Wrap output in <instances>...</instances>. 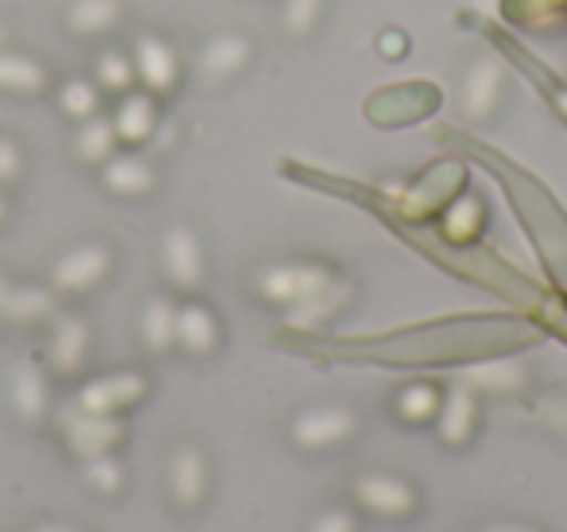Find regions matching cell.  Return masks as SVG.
<instances>
[{"instance_id": "obj_25", "label": "cell", "mask_w": 567, "mask_h": 532, "mask_svg": "<svg viewBox=\"0 0 567 532\" xmlns=\"http://www.w3.org/2000/svg\"><path fill=\"white\" fill-rule=\"evenodd\" d=\"M48 311H51V296L40 288H12L4 307H0V315H9V319H17V323H32Z\"/></svg>"}, {"instance_id": "obj_26", "label": "cell", "mask_w": 567, "mask_h": 532, "mask_svg": "<svg viewBox=\"0 0 567 532\" xmlns=\"http://www.w3.org/2000/svg\"><path fill=\"white\" fill-rule=\"evenodd\" d=\"M323 4L327 0H284V28L292 35L316 32V24L323 20Z\"/></svg>"}, {"instance_id": "obj_9", "label": "cell", "mask_w": 567, "mask_h": 532, "mask_svg": "<svg viewBox=\"0 0 567 532\" xmlns=\"http://www.w3.org/2000/svg\"><path fill=\"white\" fill-rule=\"evenodd\" d=\"M358 505H365L370 513L381 516H409L416 509V490L409 478L396 474H362L354 482Z\"/></svg>"}, {"instance_id": "obj_32", "label": "cell", "mask_w": 567, "mask_h": 532, "mask_svg": "<svg viewBox=\"0 0 567 532\" xmlns=\"http://www.w3.org/2000/svg\"><path fill=\"white\" fill-rule=\"evenodd\" d=\"M486 532H536V529H528V524H489Z\"/></svg>"}, {"instance_id": "obj_8", "label": "cell", "mask_w": 567, "mask_h": 532, "mask_svg": "<svg viewBox=\"0 0 567 532\" xmlns=\"http://www.w3.org/2000/svg\"><path fill=\"white\" fill-rule=\"evenodd\" d=\"M113 129H117V141L128 144V149H141V144H148L152 136L159 133V105H156V94H148V90H128V94H121L117 110H113Z\"/></svg>"}, {"instance_id": "obj_12", "label": "cell", "mask_w": 567, "mask_h": 532, "mask_svg": "<svg viewBox=\"0 0 567 532\" xmlns=\"http://www.w3.org/2000/svg\"><path fill=\"white\" fill-rule=\"evenodd\" d=\"M218 338H221L218 319H214V311L206 304L175 307V342H179L187 354H195V358H206V354H214Z\"/></svg>"}, {"instance_id": "obj_7", "label": "cell", "mask_w": 567, "mask_h": 532, "mask_svg": "<svg viewBox=\"0 0 567 532\" xmlns=\"http://www.w3.org/2000/svg\"><path fill=\"white\" fill-rule=\"evenodd\" d=\"M249 63H252V43L237 32H226V35H214V40L198 51L195 71L203 86H221V82L237 79Z\"/></svg>"}, {"instance_id": "obj_21", "label": "cell", "mask_w": 567, "mask_h": 532, "mask_svg": "<svg viewBox=\"0 0 567 532\" xmlns=\"http://www.w3.org/2000/svg\"><path fill=\"white\" fill-rule=\"evenodd\" d=\"M94 82L102 86V94H128V90H136L133 55H128V51H117V48H110L105 55H97Z\"/></svg>"}, {"instance_id": "obj_24", "label": "cell", "mask_w": 567, "mask_h": 532, "mask_svg": "<svg viewBox=\"0 0 567 532\" xmlns=\"http://www.w3.org/2000/svg\"><path fill=\"white\" fill-rule=\"evenodd\" d=\"M440 400H443L440 389H432V385H409V389H401V397H396V412L409 423H427L440 412Z\"/></svg>"}, {"instance_id": "obj_5", "label": "cell", "mask_w": 567, "mask_h": 532, "mask_svg": "<svg viewBox=\"0 0 567 532\" xmlns=\"http://www.w3.org/2000/svg\"><path fill=\"white\" fill-rule=\"evenodd\" d=\"M133 63H136V82H141V90H148V94H156V98L172 94L183 79L179 55H175L172 43L159 40V35H141V40H136Z\"/></svg>"}, {"instance_id": "obj_35", "label": "cell", "mask_w": 567, "mask_h": 532, "mask_svg": "<svg viewBox=\"0 0 567 532\" xmlns=\"http://www.w3.org/2000/svg\"><path fill=\"white\" fill-rule=\"evenodd\" d=\"M4 218H9V198L0 195V222H4Z\"/></svg>"}, {"instance_id": "obj_20", "label": "cell", "mask_w": 567, "mask_h": 532, "mask_svg": "<svg viewBox=\"0 0 567 532\" xmlns=\"http://www.w3.org/2000/svg\"><path fill=\"white\" fill-rule=\"evenodd\" d=\"M74 149H79V156L86 160V164H105V160L121 149L113 121L102 117V113H97V117H90V121H82L79 136H74Z\"/></svg>"}, {"instance_id": "obj_23", "label": "cell", "mask_w": 567, "mask_h": 532, "mask_svg": "<svg viewBox=\"0 0 567 532\" xmlns=\"http://www.w3.org/2000/svg\"><path fill=\"white\" fill-rule=\"evenodd\" d=\"M141 330H144V342H148L152 350H167V346H175V307H172V299H164V296L148 299V307H144V319H141Z\"/></svg>"}, {"instance_id": "obj_22", "label": "cell", "mask_w": 567, "mask_h": 532, "mask_svg": "<svg viewBox=\"0 0 567 532\" xmlns=\"http://www.w3.org/2000/svg\"><path fill=\"white\" fill-rule=\"evenodd\" d=\"M59 105L71 121H90L102 110V86L90 79H71L59 86Z\"/></svg>"}, {"instance_id": "obj_28", "label": "cell", "mask_w": 567, "mask_h": 532, "mask_svg": "<svg viewBox=\"0 0 567 532\" xmlns=\"http://www.w3.org/2000/svg\"><path fill=\"white\" fill-rule=\"evenodd\" d=\"M20 172H24V152L12 136H0V187L17 183Z\"/></svg>"}, {"instance_id": "obj_10", "label": "cell", "mask_w": 567, "mask_h": 532, "mask_svg": "<svg viewBox=\"0 0 567 532\" xmlns=\"http://www.w3.org/2000/svg\"><path fill=\"white\" fill-rule=\"evenodd\" d=\"M159 260H164V273L172 276V284L179 288H198L203 280V249H198V237L187 226H172L159 242Z\"/></svg>"}, {"instance_id": "obj_33", "label": "cell", "mask_w": 567, "mask_h": 532, "mask_svg": "<svg viewBox=\"0 0 567 532\" xmlns=\"http://www.w3.org/2000/svg\"><path fill=\"white\" fill-rule=\"evenodd\" d=\"M32 532H79V529H66V524H40V529Z\"/></svg>"}, {"instance_id": "obj_19", "label": "cell", "mask_w": 567, "mask_h": 532, "mask_svg": "<svg viewBox=\"0 0 567 532\" xmlns=\"http://www.w3.org/2000/svg\"><path fill=\"white\" fill-rule=\"evenodd\" d=\"M172 493L179 505H198L206 493V459L198 447H179L172 459Z\"/></svg>"}, {"instance_id": "obj_15", "label": "cell", "mask_w": 567, "mask_h": 532, "mask_svg": "<svg viewBox=\"0 0 567 532\" xmlns=\"http://www.w3.org/2000/svg\"><path fill=\"white\" fill-rule=\"evenodd\" d=\"M125 17V0H71L63 12L66 32L74 35H105Z\"/></svg>"}, {"instance_id": "obj_3", "label": "cell", "mask_w": 567, "mask_h": 532, "mask_svg": "<svg viewBox=\"0 0 567 532\" xmlns=\"http://www.w3.org/2000/svg\"><path fill=\"white\" fill-rule=\"evenodd\" d=\"M505 94V71L494 55H482L466 66L463 74V90H458V110H463L466 121L482 125V121L494 117V110L502 105Z\"/></svg>"}, {"instance_id": "obj_29", "label": "cell", "mask_w": 567, "mask_h": 532, "mask_svg": "<svg viewBox=\"0 0 567 532\" xmlns=\"http://www.w3.org/2000/svg\"><path fill=\"white\" fill-rule=\"evenodd\" d=\"M474 381H482V385H489V389H497V385H502V389H517L520 385V369L517 366H489V369H478V374H474Z\"/></svg>"}, {"instance_id": "obj_16", "label": "cell", "mask_w": 567, "mask_h": 532, "mask_svg": "<svg viewBox=\"0 0 567 532\" xmlns=\"http://www.w3.org/2000/svg\"><path fill=\"white\" fill-rule=\"evenodd\" d=\"M51 86V74L40 59L24 55V51L0 48V90L4 94H43Z\"/></svg>"}, {"instance_id": "obj_1", "label": "cell", "mask_w": 567, "mask_h": 532, "mask_svg": "<svg viewBox=\"0 0 567 532\" xmlns=\"http://www.w3.org/2000/svg\"><path fill=\"white\" fill-rule=\"evenodd\" d=\"M327 284H331V276L319 265H276L257 276L260 296L272 299V304H296V307H311L327 291Z\"/></svg>"}, {"instance_id": "obj_17", "label": "cell", "mask_w": 567, "mask_h": 532, "mask_svg": "<svg viewBox=\"0 0 567 532\" xmlns=\"http://www.w3.org/2000/svg\"><path fill=\"white\" fill-rule=\"evenodd\" d=\"M12 408L24 423L43 420V412H48V377L35 361H20L12 374Z\"/></svg>"}, {"instance_id": "obj_11", "label": "cell", "mask_w": 567, "mask_h": 532, "mask_svg": "<svg viewBox=\"0 0 567 532\" xmlns=\"http://www.w3.org/2000/svg\"><path fill=\"white\" fill-rule=\"evenodd\" d=\"M148 392V381H144L141 374H105L97 377V381H90L86 389H82L79 405L90 408V412H121V408L136 405V400Z\"/></svg>"}, {"instance_id": "obj_13", "label": "cell", "mask_w": 567, "mask_h": 532, "mask_svg": "<svg viewBox=\"0 0 567 532\" xmlns=\"http://www.w3.org/2000/svg\"><path fill=\"white\" fill-rule=\"evenodd\" d=\"M102 183L117 195H148L156 187V167L141 156V152H113L102 164Z\"/></svg>"}, {"instance_id": "obj_18", "label": "cell", "mask_w": 567, "mask_h": 532, "mask_svg": "<svg viewBox=\"0 0 567 532\" xmlns=\"http://www.w3.org/2000/svg\"><path fill=\"white\" fill-rule=\"evenodd\" d=\"M474 412H478V408H474V392L463 389V385H455V389L440 400V412H435L443 443H451V447L466 443L474 431Z\"/></svg>"}, {"instance_id": "obj_30", "label": "cell", "mask_w": 567, "mask_h": 532, "mask_svg": "<svg viewBox=\"0 0 567 532\" xmlns=\"http://www.w3.org/2000/svg\"><path fill=\"white\" fill-rule=\"evenodd\" d=\"M308 532H354V516H350V509H327Z\"/></svg>"}, {"instance_id": "obj_2", "label": "cell", "mask_w": 567, "mask_h": 532, "mask_svg": "<svg viewBox=\"0 0 567 532\" xmlns=\"http://www.w3.org/2000/svg\"><path fill=\"white\" fill-rule=\"evenodd\" d=\"M113 253L105 242H82L74 249H66L63 257L55 260V273H51V284L66 296H82L94 284H102L110 276Z\"/></svg>"}, {"instance_id": "obj_6", "label": "cell", "mask_w": 567, "mask_h": 532, "mask_svg": "<svg viewBox=\"0 0 567 532\" xmlns=\"http://www.w3.org/2000/svg\"><path fill=\"white\" fill-rule=\"evenodd\" d=\"M358 428L354 412L350 408H339V405H319V408H308L292 420V439L308 451H323V447H334L342 439H350Z\"/></svg>"}, {"instance_id": "obj_31", "label": "cell", "mask_w": 567, "mask_h": 532, "mask_svg": "<svg viewBox=\"0 0 567 532\" xmlns=\"http://www.w3.org/2000/svg\"><path fill=\"white\" fill-rule=\"evenodd\" d=\"M381 48H389V55H385V59H401V48H404V43H401V35H396V32H389V35H381Z\"/></svg>"}, {"instance_id": "obj_36", "label": "cell", "mask_w": 567, "mask_h": 532, "mask_svg": "<svg viewBox=\"0 0 567 532\" xmlns=\"http://www.w3.org/2000/svg\"><path fill=\"white\" fill-rule=\"evenodd\" d=\"M0 48H4V32H0Z\"/></svg>"}, {"instance_id": "obj_34", "label": "cell", "mask_w": 567, "mask_h": 532, "mask_svg": "<svg viewBox=\"0 0 567 532\" xmlns=\"http://www.w3.org/2000/svg\"><path fill=\"white\" fill-rule=\"evenodd\" d=\"M9 291H12V284L0 276V307H4V299H9Z\"/></svg>"}, {"instance_id": "obj_4", "label": "cell", "mask_w": 567, "mask_h": 532, "mask_svg": "<svg viewBox=\"0 0 567 532\" xmlns=\"http://www.w3.org/2000/svg\"><path fill=\"white\" fill-rule=\"evenodd\" d=\"M63 439L74 454H82V459H97V454H110L113 447L125 439V428L117 423V416L90 412V408L74 405L71 412L63 416Z\"/></svg>"}, {"instance_id": "obj_14", "label": "cell", "mask_w": 567, "mask_h": 532, "mask_svg": "<svg viewBox=\"0 0 567 532\" xmlns=\"http://www.w3.org/2000/svg\"><path fill=\"white\" fill-rule=\"evenodd\" d=\"M90 358V327L79 315H63L51 335V366L59 374H79Z\"/></svg>"}, {"instance_id": "obj_27", "label": "cell", "mask_w": 567, "mask_h": 532, "mask_svg": "<svg viewBox=\"0 0 567 532\" xmlns=\"http://www.w3.org/2000/svg\"><path fill=\"white\" fill-rule=\"evenodd\" d=\"M86 478L94 490L117 493L121 482H125V467H121V459H113V454H97V459H86Z\"/></svg>"}]
</instances>
